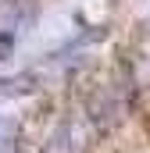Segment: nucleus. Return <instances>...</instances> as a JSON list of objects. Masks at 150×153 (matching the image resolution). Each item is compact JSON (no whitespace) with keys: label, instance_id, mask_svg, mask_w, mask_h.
Here are the masks:
<instances>
[{"label":"nucleus","instance_id":"1","mask_svg":"<svg viewBox=\"0 0 150 153\" xmlns=\"http://www.w3.org/2000/svg\"><path fill=\"white\" fill-rule=\"evenodd\" d=\"M11 135H14V125H11L7 117H0V150L11 143Z\"/></svg>","mask_w":150,"mask_h":153}]
</instances>
